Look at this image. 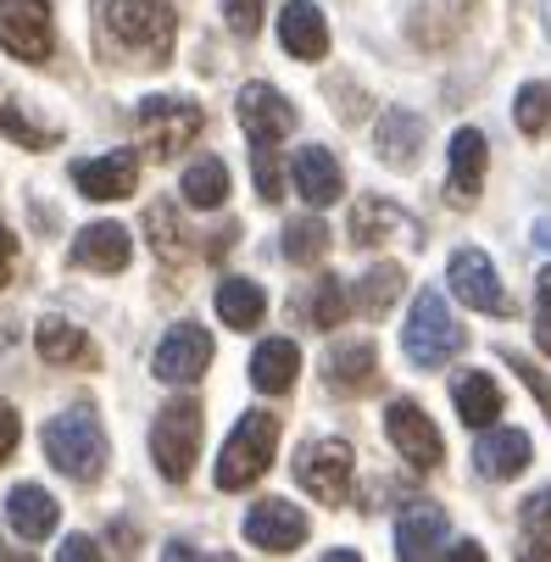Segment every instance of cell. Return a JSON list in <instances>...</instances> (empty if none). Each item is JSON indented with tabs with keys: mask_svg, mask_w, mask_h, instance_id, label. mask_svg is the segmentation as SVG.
<instances>
[{
	"mask_svg": "<svg viewBox=\"0 0 551 562\" xmlns=\"http://www.w3.org/2000/svg\"><path fill=\"white\" fill-rule=\"evenodd\" d=\"M106 34L139 56V67H162L173 56V34H179V18L168 0H112L106 7Z\"/></svg>",
	"mask_w": 551,
	"mask_h": 562,
	"instance_id": "1",
	"label": "cell"
},
{
	"mask_svg": "<svg viewBox=\"0 0 551 562\" xmlns=\"http://www.w3.org/2000/svg\"><path fill=\"white\" fill-rule=\"evenodd\" d=\"M273 446H279V418H268V413H240V424H234V435H228L223 451H217V491H246V485H257V479L268 473V462H273Z\"/></svg>",
	"mask_w": 551,
	"mask_h": 562,
	"instance_id": "2",
	"label": "cell"
},
{
	"mask_svg": "<svg viewBox=\"0 0 551 562\" xmlns=\"http://www.w3.org/2000/svg\"><path fill=\"white\" fill-rule=\"evenodd\" d=\"M40 446H45V457L67 479H85V485H90V479H101V468H106V435H101L95 413H85V407L50 418L45 435H40Z\"/></svg>",
	"mask_w": 551,
	"mask_h": 562,
	"instance_id": "3",
	"label": "cell"
},
{
	"mask_svg": "<svg viewBox=\"0 0 551 562\" xmlns=\"http://www.w3.org/2000/svg\"><path fill=\"white\" fill-rule=\"evenodd\" d=\"M402 346H407V357H413L418 368H446V362L468 346V335H462V324L451 317V306H446L440 290H424V295L413 301V317H407V329H402Z\"/></svg>",
	"mask_w": 551,
	"mask_h": 562,
	"instance_id": "4",
	"label": "cell"
},
{
	"mask_svg": "<svg viewBox=\"0 0 551 562\" xmlns=\"http://www.w3.org/2000/svg\"><path fill=\"white\" fill-rule=\"evenodd\" d=\"M351 479H357V457L346 440H306L295 451V485L324 502V507H346L351 502Z\"/></svg>",
	"mask_w": 551,
	"mask_h": 562,
	"instance_id": "5",
	"label": "cell"
},
{
	"mask_svg": "<svg viewBox=\"0 0 551 562\" xmlns=\"http://www.w3.org/2000/svg\"><path fill=\"white\" fill-rule=\"evenodd\" d=\"M134 134L150 156H179L201 139V106L179 95H150L134 106Z\"/></svg>",
	"mask_w": 551,
	"mask_h": 562,
	"instance_id": "6",
	"label": "cell"
},
{
	"mask_svg": "<svg viewBox=\"0 0 551 562\" xmlns=\"http://www.w3.org/2000/svg\"><path fill=\"white\" fill-rule=\"evenodd\" d=\"M201 457V407L195 401H168L150 424V462L162 468V479H190Z\"/></svg>",
	"mask_w": 551,
	"mask_h": 562,
	"instance_id": "7",
	"label": "cell"
},
{
	"mask_svg": "<svg viewBox=\"0 0 551 562\" xmlns=\"http://www.w3.org/2000/svg\"><path fill=\"white\" fill-rule=\"evenodd\" d=\"M0 45H7L18 61H50L56 29H50L45 0H0Z\"/></svg>",
	"mask_w": 551,
	"mask_h": 562,
	"instance_id": "8",
	"label": "cell"
},
{
	"mask_svg": "<svg viewBox=\"0 0 551 562\" xmlns=\"http://www.w3.org/2000/svg\"><path fill=\"white\" fill-rule=\"evenodd\" d=\"M384 435H390V446L402 451V462H413V468H424V473L446 462V440H440V429L429 424V413L418 407V401H390Z\"/></svg>",
	"mask_w": 551,
	"mask_h": 562,
	"instance_id": "9",
	"label": "cell"
},
{
	"mask_svg": "<svg viewBox=\"0 0 551 562\" xmlns=\"http://www.w3.org/2000/svg\"><path fill=\"white\" fill-rule=\"evenodd\" d=\"M446 279H451V295H457L462 306L491 312V317H507V312H513V301H507V290H502L496 268H491V257H485V251H474V246H462V251L451 257Z\"/></svg>",
	"mask_w": 551,
	"mask_h": 562,
	"instance_id": "10",
	"label": "cell"
},
{
	"mask_svg": "<svg viewBox=\"0 0 551 562\" xmlns=\"http://www.w3.org/2000/svg\"><path fill=\"white\" fill-rule=\"evenodd\" d=\"M234 112H240V128H246V139L257 150H279V139L295 128V106L273 85H262V78L240 90V106H234Z\"/></svg>",
	"mask_w": 551,
	"mask_h": 562,
	"instance_id": "11",
	"label": "cell"
},
{
	"mask_svg": "<svg viewBox=\"0 0 551 562\" xmlns=\"http://www.w3.org/2000/svg\"><path fill=\"white\" fill-rule=\"evenodd\" d=\"M206 362H212V335L201 324H179L156 346V379L162 384H195L206 373Z\"/></svg>",
	"mask_w": 551,
	"mask_h": 562,
	"instance_id": "12",
	"label": "cell"
},
{
	"mask_svg": "<svg viewBox=\"0 0 551 562\" xmlns=\"http://www.w3.org/2000/svg\"><path fill=\"white\" fill-rule=\"evenodd\" d=\"M351 239L357 246H384V239H407V246H424V228L384 195H362L351 206Z\"/></svg>",
	"mask_w": 551,
	"mask_h": 562,
	"instance_id": "13",
	"label": "cell"
},
{
	"mask_svg": "<svg viewBox=\"0 0 551 562\" xmlns=\"http://www.w3.org/2000/svg\"><path fill=\"white\" fill-rule=\"evenodd\" d=\"M72 184L90 201H128L139 184V156L134 150H106L95 162H72Z\"/></svg>",
	"mask_w": 551,
	"mask_h": 562,
	"instance_id": "14",
	"label": "cell"
},
{
	"mask_svg": "<svg viewBox=\"0 0 551 562\" xmlns=\"http://www.w3.org/2000/svg\"><path fill=\"white\" fill-rule=\"evenodd\" d=\"M485 162H491V145L480 128H457L451 134V179H446V195L451 206H474L480 190H485Z\"/></svg>",
	"mask_w": 551,
	"mask_h": 562,
	"instance_id": "15",
	"label": "cell"
},
{
	"mask_svg": "<svg viewBox=\"0 0 551 562\" xmlns=\"http://www.w3.org/2000/svg\"><path fill=\"white\" fill-rule=\"evenodd\" d=\"M246 540L262 546V551H295L306 540V513L295 502H279V496L273 502H257L246 513Z\"/></svg>",
	"mask_w": 551,
	"mask_h": 562,
	"instance_id": "16",
	"label": "cell"
},
{
	"mask_svg": "<svg viewBox=\"0 0 551 562\" xmlns=\"http://www.w3.org/2000/svg\"><path fill=\"white\" fill-rule=\"evenodd\" d=\"M290 179H295V195H301L306 206H335V201L346 195V173H340V162H335V150H324V145L295 150Z\"/></svg>",
	"mask_w": 551,
	"mask_h": 562,
	"instance_id": "17",
	"label": "cell"
},
{
	"mask_svg": "<svg viewBox=\"0 0 551 562\" xmlns=\"http://www.w3.org/2000/svg\"><path fill=\"white\" fill-rule=\"evenodd\" d=\"M279 45L295 61H324L329 56V23H324V12L306 7V0H290L284 18H279Z\"/></svg>",
	"mask_w": 551,
	"mask_h": 562,
	"instance_id": "18",
	"label": "cell"
},
{
	"mask_svg": "<svg viewBox=\"0 0 551 562\" xmlns=\"http://www.w3.org/2000/svg\"><path fill=\"white\" fill-rule=\"evenodd\" d=\"M128 228L117 223H90L85 234L72 239V268H90V273H123L128 268Z\"/></svg>",
	"mask_w": 551,
	"mask_h": 562,
	"instance_id": "19",
	"label": "cell"
},
{
	"mask_svg": "<svg viewBox=\"0 0 551 562\" xmlns=\"http://www.w3.org/2000/svg\"><path fill=\"white\" fill-rule=\"evenodd\" d=\"M424 117L418 112H407V106H390L384 117H379V134H373V145H379V156L390 168H413L418 162V150H424Z\"/></svg>",
	"mask_w": 551,
	"mask_h": 562,
	"instance_id": "20",
	"label": "cell"
},
{
	"mask_svg": "<svg viewBox=\"0 0 551 562\" xmlns=\"http://www.w3.org/2000/svg\"><path fill=\"white\" fill-rule=\"evenodd\" d=\"M324 373H329V390H340V395H368V390L379 384V351H373L368 340H346V346L329 351Z\"/></svg>",
	"mask_w": 551,
	"mask_h": 562,
	"instance_id": "21",
	"label": "cell"
},
{
	"mask_svg": "<svg viewBox=\"0 0 551 562\" xmlns=\"http://www.w3.org/2000/svg\"><path fill=\"white\" fill-rule=\"evenodd\" d=\"M7 524H12L23 540H45V535H56V524H61V502H56L45 485H18V491L7 496Z\"/></svg>",
	"mask_w": 551,
	"mask_h": 562,
	"instance_id": "22",
	"label": "cell"
},
{
	"mask_svg": "<svg viewBox=\"0 0 551 562\" xmlns=\"http://www.w3.org/2000/svg\"><path fill=\"white\" fill-rule=\"evenodd\" d=\"M474 462H480L485 479H518V473L529 468V435L491 424V429L480 435V446H474Z\"/></svg>",
	"mask_w": 551,
	"mask_h": 562,
	"instance_id": "23",
	"label": "cell"
},
{
	"mask_svg": "<svg viewBox=\"0 0 551 562\" xmlns=\"http://www.w3.org/2000/svg\"><path fill=\"white\" fill-rule=\"evenodd\" d=\"M440 540H446V513L435 502H413L402 513V524H396V557L402 562H424Z\"/></svg>",
	"mask_w": 551,
	"mask_h": 562,
	"instance_id": "24",
	"label": "cell"
},
{
	"mask_svg": "<svg viewBox=\"0 0 551 562\" xmlns=\"http://www.w3.org/2000/svg\"><path fill=\"white\" fill-rule=\"evenodd\" d=\"M34 346H40V357L56 362V368H95L90 335L72 329V324H61V317H45V324L34 329Z\"/></svg>",
	"mask_w": 551,
	"mask_h": 562,
	"instance_id": "25",
	"label": "cell"
},
{
	"mask_svg": "<svg viewBox=\"0 0 551 562\" xmlns=\"http://www.w3.org/2000/svg\"><path fill=\"white\" fill-rule=\"evenodd\" d=\"M295 373H301V351H295V340H262V346L251 351V384H257V390L284 395V390L295 384Z\"/></svg>",
	"mask_w": 551,
	"mask_h": 562,
	"instance_id": "26",
	"label": "cell"
},
{
	"mask_svg": "<svg viewBox=\"0 0 551 562\" xmlns=\"http://www.w3.org/2000/svg\"><path fill=\"white\" fill-rule=\"evenodd\" d=\"M451 395H457V418L468 429H491L502 418V390H496L491 373H462Z\"/></svg>",
	"mask_w": 551,
	"mask_h": 562,
	"instance_id": "27",
	"label": "cell"
},
{
	"mask_svg": "<svg viewBox=\"0 0 551 562\" xmlns=\"http://www.w3.org/2000/svg\"><path fill=\"white\" fill-rule=\"evenodd\" d=\"M0 134L18 139L23 150H50V145H61V128H50V123L29 117V106H23L7 85H0Z\"/></svg>",
	"mask_w": 551,
	"mask_h": 562,
	"instance_id": "28",
	"label": "cell"
},
{
	"mask_svg": "<svg viewBox=\"0 0 551 562\" xmlns=\"http://www.w3.org/2000/svg\"><path fill=\"white\" fill-rule=\"evenodd\" d=\"M217 312H223L228 329H257L262 312H268V295H262V284H251V279H223V284H217Z\"/></svg>",
	"mask_w": 551,
	"mask_h": 562,
	"instance_id": "29",
	"label": "cell"
},
{
	"mask_svg": "<svg viewBox=\"0 0 551 562\" xmlns=\"http://www.w3.org/2000/svg\"><path fill=\"white\" fill-rule=\"evenodd\" d=\"M145 234H150V251L162 257V262H184L195 246H190V228L179 223V212L168 206V201H156V206H145Z\"/></svg>",
	"mask_w": 551,
	"mask_h": 562,
	"instance_id": "30",
	"label": "cell"
},
{
	"mask_svg": "<svg viewBox=\"0 0 551 562\" xmlns=\"http://www.w3.org/2000/svg\"><path fill=\"white\" fill-rule=\"evenodd\" d=\"M324 251H329V223L324 217H290L284 223V257L295 262V268H312V262H324Z\"/></svg>",
	"mask_w": 551,
	"mask_h": 562,
	"instance_id": "31",
	"label": "cell"
},
{
	"mask_svg": "<svg viewBox=\"0 0 551 562\" xmlns=\"http://www.w3.org/2000/svg\"><path fill=\"white\" fill-rule=\"evenodd\" d=\"M184 201L201 206V212H212V206L228 201V168L217 162V156H201V162L184 168Z\"/></svg>",
	"mask_w": 551,
	"mask_h": 562,
	"instance_id": "32",
	"label": "cell"
},
{
	"mask_svg": "<svg viewBox=\"0 0 551 562\" xmlns=\"http://www.w3.org/2000/svg\"><path fill=\"white\" fill-rule=\"evenodd\" d=\"M346 312H351L346 284H340L335 273H324L318 284H312V295H306V324H312V329H340Z\"/></svg>",
	"mask_w": 551,
	"mask_h": 562,
	"instance_id": "33",
	"label": "cell"
},
{
	"mask_svg": "<svg viewBox=\"0 0 551 562\" xmlns=\"http://www.w3.org/2000/svg\"><path fill=\"white\" fill-rule=\"evenodd\" d=\"M402 295V268L396 262H379L362 284H357V312H368V317H379V312H390V301Z\"/></svg>",
	"mask_w": 551,
	"mask_h": 562,
	"instance_id": "34",
	"label": "cell"
},
{
	"mask_svg": "<svg viewBox=\"0 0 551 562\" xmlns=\"http://www.w3.org/2000/svg\"><path fill=\"white\" fill-rule=\"evenodd\" d=\"M513 123H518V134H529V139L551 134V85H524L518 101H513Z\"/></svg>",
	"mask_w": 551,
	"mask_h": 562,
	"instance_id": "35",
	"label": "cell"
},
{
	"mask_svg": "<svg viewBox=\"0 0 551 562\" xmlns=\"http://www.w3.org/2000/svg\"><path fill=\"white\" fill-rule=\"evenodd\" d=\"M502 362H507V368H513V373H518L529 390H535V401H540V407H546V418H551V379H546V373H540V368H535L524 351H513V346L502 351Z\"/></svg>",
	"mask_w": 551,
	"mask_h": 562,
	"instance_id": "36",
	"label": "cell"
},
{
	"mask_svg": "<svg viewBox=\"0 0 551 562\" xmlns=\"http://www.w3.org/2000/svg\"><path fill=\"white\" fill-rule=\"evenodd\" d=\"M223 18H228V29L240 40H251L262 29V0H223Z\"/></svg>",
	"mask_w": 551,
	"mask_h": 562,
	"instance_id": "37",
	"label": "cell"
},
{
	"mask_svg": "<svg viewBox=\"0 0 551 562\" xmlns=\"http://www.w3.org/2000/svg\"><path fill=\"white\" fill-rule=\"evenodd\" d=\"M535 340H540V351L551 357V268L535 279Z\"/></svg>",
	"mask_w": 551,
	"mask_h": 562,
	"instance_id": "38",
	"label": "cell"
},
{
	"mask_svg": "<svg viewBox=\"0 0 551 562\" xmlns=\"http://www.w3.org/2000/svg\"><path fill=\"white\" fill-rule=\"evenodd\" d=\"M518 518H524V529H529V535H551V485H546V491H535V496L524 502V513H518Z\"/></svg>",
	"mask_w": 551,
	"mask_h": 562,
	"instance_id": "39",
	"label": "cell"
},
{
	"mask_svg": "<svg viewBox=\"0 0 551 562\" xmlns=\"http://www.w3.org/2000/svg\"><path fill=\"white\" fill-rule=\"evenodd\" d=\"M257 195H262V201H284V184H279V156H273V150H257Z\"/></svg>",
	"mask_w": 551,
	"mask_h": 562,
	"instance_id": "40",
	"label": "cell"
},
{
	"mask_svg": "<svg viewBox=\"0 0 551 562\" xmlns=\"http://www.w3.org/2000/svg\"><path fill=\"white\" fill-rule=\"evenodd\" d=\"M56 562H106V551H101V540H90V535H67L61 551H56Z\"/></svg>",
	"mask_w": 551,
	"mask_h": 562,
	"instance_id": "41",
	"label": "cell"
},
{
	"mask_svg": "<svg viewBox=\"0 0 551 562\" xmlns=\"http://www.w3.org/2000/svg\"><path fill=\"white\" fill-rule=\"evenodd\" d=\"M18 435H23V424H18V413L0 401V462H7L12 451H18Z\"/></svg>",
	"mask_w": 551,
	"mask_h": 562,
	"instance_id": "42",
	"label": "cell"
},
{
	"mask_svg": "<svg viewBox=\"0 0 551 562\" xmlns=\"http://www.w3.org/2000/svg\"><path fill=\"white\" fill-rule=\"evenodd\" d=\"M12 268H18V239H12V228L0 223V284L12 279Z\"/></svg>",
	"mask_w": 551,
	"mask_h": 562,
	"instance_id": "43",
	"label": "cell"
},
{
	"mask_svg": "<svg viewBox=\"0 0 551 562\" xmlns=\"http://www.w3.org/2000/svg\"><path fill=\"white\" fill-rule=\"evenodd\" d=\"M440 562H485V546H480V540H457Z\"/></svg>",
	"mask_w": 551,
	"mask_h": 562,
	"instance_id": "44",
	"label": "cell"
},
{
	"mask_svg": "<svg viewBox=\"0 0 551 562\" xmlns=\"http://www.w3.org/2000/svg\"><path fill=\"white\" fill-rule=\"evenodd\" d=\"M162 562H201V557H195V546H184V540H173V546L162 551Z\"/></svg>",
	"mask_w": 551,
	"mask_h": 562,
	"instance_id": "45",
	"label": "cell"
},
{
	"mask_svg": "<svg viewBox=\"0 0 551 562\" xmlns=\"http://www.w3.org/2000/svg\"><path fill=\"white\" fill-rule=\"evenodd\" d=\"M518 562H551V546H546V540H535V546H524V551H518Z\"/></svg>",
	"mask_w": 551,
	"mask_h": 562,
	"instance_id": "46",
	"label": "cell"
},
{
	"mask_svg": "<svg viewBox=\"0 0 551 562\" xmlns=\"http://www.w3.org/2000/svg\"><path fill=\"white\" fill-rule=\"evenodd\" d=\"M324 562H362V557H357V551H329Z\"/></svg>",
	"mask_w": 551,
	"mask_h": 562,
	"instance_id": "47",
	"label": "cell"
},
{
	"mask_svg": "<svg viewBox=\"0 0 551 562\" xmlns=\"http://www.w3.org/2000/svg\"><path fill=\"white\" fill-rule=\"evenodd\" d=\"M540 18H546V34H551V0H546V7H540Z\"/></svg>",
	"mask_w": 551,
	"mask_h": 562,
	"instance_id": "48",
	"label": "cell"
},
{
	"mask_svg": "<svg viewBox=\"0 0 551 562\" xmlns=\"http://www.w3.org/2000/svg\"><path fill=\"white\" fill-rule=\"evenodd\" d=\"M0 562H7V557H0Z\"/></svg>",
	"mask_w": 551,
	"mask_h": 562,
	"instance_id": "49",
	"label": "cell"
}]
</instances>
